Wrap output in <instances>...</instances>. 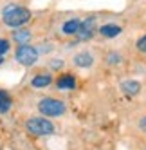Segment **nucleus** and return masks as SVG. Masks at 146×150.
I'll list each match as a JSON object with an SVG mask.
<instances>
[{
	"instance_id": "nucleus-11",
	"label": "nucleus",
	"mask_w": 146,
	"mask_h": 150,
	"mask_svg": "<svg viewBox=\"0 0 146 150\" xmlns=\"http://www.w3.org/2000/svg\"><path fill=\"white\" fill-rule=\"evenodd\" d=\"M79 25H81L79 20L70 18V20H67V22L61 25V31H63V35H76L78 29H79Z\"/></svg>"
},
{
	"instance_id": "nucleus-13",
	"label": "nucleus",
	"mask_w": 146,
	"mask_h": 150,
	"mask_svg": "<svg viewBox=\"0 0 146 150\" xmlns=\"http://www.w3.org/2000/svg\"><path fill=\"white\" fill-rule=\"evenodd\" d=\"M11 109V96H9L6 91H0V112H7Z\"/></svg>"
},
{
	"instance_id": "nucleus-7",
	"label": "nucleus",
	"mask_w": 146,
	"mask_h": 150,
	"mask_svg": "<svg viewBox=\"0 0 146 150\" xmlns=\"http://www.w3.org/2000/svg\"><path fill=\"white\" fill-rule=\"evenodd\" d=\"M56 83H58V89H61V91H70V89L76 87V78L70 76V74H63V76L58 78Z\"/></svg>"
},
{
	"instance_id": "nucleus-18",
	"label": "nucleus",
	"mask_w": 146,
	"mask_h": 150,
	"mask_svg": "<svg viewBox=\"0 0 146 150\" xmlns=\"http://www.w3.org/2000/svg\"><path fill=\"white\" fill-rule=\"evenodd\" d=\"M2 62H4V58H2V54H0V63H2Z\"/></svg>"
},
{
	"instance_id": "nucleus-16",
	"label": "nucleus",
	"mask_w": 146,
	"mask_h": 150,
	"mask_svg": "<svg viewBox=\"0 0 146 150\" xmlns=\"http://www.w3.org/2000/svg\"><path fill=\"white\" fill-rule=\"evenodd\" d=\"M119 62H121V56L117 52H110L108 54V63H119Z\"/></svg>"
},
{
	"instance_id": "nucleus-3",
	"label": "nucleus",
	"mask_w": 146,
	"mask_h": 150,
	"mask_svg": "<svg viewBox=\"0 0 146 150\" xmlns=\"http://www.w3.org/2000/svg\"><path fill=\"white\" fill-rule=\"evenodd\" d=\"M38 109H40L41 114H45V116L58 117V116H61L65 112V105H63V101L54 100V98H44L38 103Z\"/></svg>"
},
{
	"instance_id": "nucleus-12",
	"label": "nucleus",
	"mask_w": 146,
	"mask_h": 150,
	"mask_svg": "<svg viewBox=\"0 0 146 150\" xmlns=\"http://www.w3.org/2000/svg\"><path fill=\"white\" fill-rule=\"evenodd\" d=\"M13 40L16 42V44H22V45H25L27 42L31 40V33H29V31H24V29L15 31V33H13Z\"/></svg>"
},
{
	"instance_id": "nucleus-15",
	"label": "nucleus",
	"mask_w": 146,
	"mask_h": 150,
	"mask_svg": "<svg viewBox=\"0 0 146 150\" xmlns=\"http://www.w3.org/2000/svg\"><path fill=\"white\" fill-rule=\"evenodd\" d=\"M7 51H9V42L0 38V54H6Z\"/></svg>"
},
{
	"instance_id": "nucleus-9",
	"label": "nucleus",
	"mask_w": 146,
	"mask_h": 150,
	"mask_svg": "<svg viewBox=\"0 0 146 150\" xmlns=\"http://www.w3.org/2000/svg\"><path fill=\"white\" fill-rule=\"evenodd\" d=\"M121 91L128 96H135L139 91H141V83L139 81H133V80H128V81H123L121 83Z\"/></svg>"
},
{
	"instance_id": "nucleus-2",
	"label": "nucleus",
	"mask_w": 146,
	"mask_h": 150,
	"mask_svg": "<svg viewBox=\"0 0 146 150\" xmlns=\"http://www.w3.org/2000/svg\"><path fill=\"white\" fill-rule=\"evenodd\" d=\"M25 128L33 136H49L54 132V125L45 117H31L25 123Z\"/></svg>"
},
{
	"instance_id": "nucleus-14",
	"label": "nucleus",
	"mask_w": 146,
	"mask_h": 150,
	"mask_svg": "<svg viewBox=\"0 0 146 150\" xmlns=\"http://www.w3.org/2000/svg\"><path fill=\"white\" fill-rule=\"evenodd\" d=\"M137 49H139L141 52H146V35L137 40Z\"/></svg>"
},
{
	"instance_id": "nucleus-5",
	"label": "nucleus",
	"mask_w": 146,
	"mask_h": 150,
	"mask_svg": "<svg viewBox=\"0 0 146 150\" xmlns=\"http://www.w3.org/2000/svg\"><path fill=\"white\" fill-rule=\"evenodd\" d=\"M94 29H96V18L90 16V18H87V20L81 22V25H79L76 35H78L79 40H90L92 35H94Z\"/></svg>"
},
{
	"instance_id": "nucleus-10",
	"label": "nucleus",
	"mask_w": 146,
	"mask_h": 150,
	"mask_svg": "<svg viewBox=\"0 0 146 150\" xmlns=\"http://www.w3.org/2000/svg\"><path fill=\"white\" fill-rule=\"evenodd\" d=\"M51 81H53V78H51L49 74H38V76H34L31 80V85L36 87V89H45L51 85Z\"/></svg>"
},
{
	"instance_id": "nucleus-17",
	"label": "nucleus",
	"mask_w": 146,
	"mask_h": 150,
	"mask_svg": "<svg viewBox=\"0 0 146 150\" xmlns=\"http://www.w3.org/2000/svg\"><path fill=\"white\" fill-rule=\"evenodd\" d=\"M139 128H141V130H142V132L146 134V116H144V117H142V120L139 121Z\"/></svg>"
},
{
	"instance_id": "nucleus-6",
	"label": "nucleus",
	"mask_w": 146,
	"mask_h": 150,
	"mask_svg": "<svg viewBox=\"0 0 146 150\" xmlns=\"http://www.w3.org/2000/svg\"><path fill=\"white\" fill-rule=\"evenodd\" d=\"M121 25H117V24H105V25H101L99 27V33L103 35V36H107V38H116V36H119L121 35Z\"/></svg>"
},
{
	"instance_id": "nucleus-4",
	"label": "nucleus",
	"mask_w": 146,
	"mask_h": 150,
	"mask_svg": "<svg viewBox=\"0 0 146 150\" xmlns=\"http://www.w3.org/2000/svg\"><path fill=\"white\" fill-rule=\"evenodd\" d=\"M16 62H20L22 65H25V67H29V65H33V63H36V60H38V51L34 49V47H31V45H20L18 49H16Z\"/></svg>"
},
{
	"instance_id": "nucleus-1",
	"label": "nucleus",
	"mask_w": 146,
	"mask_h": 150,
	"mask_svg": "<svg viewBox=\"0 0 146 150\" xmlns=\"http://www.w3.org/2000/svg\"><path fill=\"white\" fill-rule=\"evenodd\" d=\"M4 22L7 25H11V27H20V25H24L29 22V18H31V13H29V9L25 7H20V6H9L4 9Z\"/></svg>"
},
{
	"instance_id": "nucleus-8",
	"label": "nucleus",
	"mask_w": 146,
	"mask_h": 150,
	"mask_svg": "<svg viewBox=\"0 0 146 150\" xmlns=\"http://www.w3.org/2000/svg\"><path fill=\"white\" fill-rule=\"evenodd\" d=\"M74 63H76L78 67H90L92 63H94V58H92L90 52L83 51V52H78V54L74 56Z\"/></svg>"
}]
</instances>
